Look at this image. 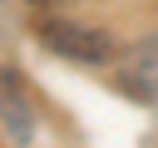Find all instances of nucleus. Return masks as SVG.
Here are the masks:
<instances>
[{
	"label": "nucleus",
	"mask_w": 158,
	"mask_h": 148,
	"mask_svg": "<svg viewBox=\"0 0 158 148\" xmlns=\"http://www.w3.org/2000/svg\"><path fill=\"white\" fill-rule=\"evenodd\" d=\"M40 44L59 59H74V64H114L118 59V44L109 30H94V25H74V20H44L40 25Z\"/></svg>",
	"instance_id": "nucleus-1"
},
{
	"label": "nucleus",
	"mask_w": 158,
	"mask_h": 148,
	"mask_svg": "<svg viewBox=\"0 0 158 148\" xmlns=\"http://www.w3.org/2000/svg\"><path fill=\"white\" fill-rule=\"evenodd\" d=\"M118 84L128 99L138 104H158V35H148L143 44H133L118 59Z\"/></svg>",
	"instance_id": "nucleus-2"
},
{
	"label": "nucleus",
	"mask_w": 158,
	"mask_h": 148,
	"mask_svg": "<svg viewBox=\"0 0 158 148\" xmlns=\"http://www.w3.org/2000/svg\"><path fill=\"white\" fill-rule=\"evenodd\" d=\"M30 138H35V113L15 94V79H5V143L10 148H25Z\"/></svg>",
	"instance_id": "nucleus-3"
},
{
	"label": "nucleus",
	"mask_w": 158,
	"mask_h": 148,
	"mask_svg": "<svg viewBox=\"0 0 158 148\" xmlns=\"http://www.w3.org/2000/svg\"><path fill=\"white\" fill-rule=\"evenodd\" d=\"M30 5H49V0H30Z\"/></svg>",
	"instance_id": "nucleus-4"
}]
</instances>
